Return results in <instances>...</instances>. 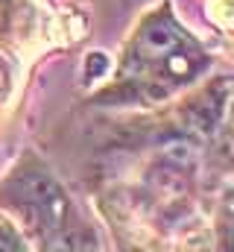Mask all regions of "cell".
Returning <instances> with one entry per match:
<instances>
[{
    "mask_svg": "<svg viewBox=\"0 0 234 252\" xmlns=\"http://www.w3.org/2000/svg\"><path fill=\"white\" fill-rule=\"evenodd\" d=\"M12 199H18L44 229L61 232L70 217V202L56 179L44 170H21L12 179Z\"/></svg>",
    "mask_w": 234,
    "mask_h": 252,
    "instance_id": "cell-1",
    "label": "cell"
},
{
    "mask_svg": "<svg viewBox=\"0 0 234 252\" xmlns=\"http://www.w3.org/2000/svg\"><path fill=\"white\" fill-rule=\"evenodd\" d=\"M181 47V32L176 30L170 21H155V24H146L141 38H138V56L146 59V62H158V59H167L173 50Z\"/></svg>",
    "mask_w": 234,
    "mask_h": 252,
    "instance_id": "cell-2",
    "label": "cell"
},
{
    "mask_svg": "<svg viewBox=\"0 0 234 252\" xmlns=\"http://www.w3.org/2000/svg\"><path fill=\"white\" fill-rule=\"evenodd\" d=\"M161 158H164V164H170L176 170L187 173V170H193V167L199 164L202 150H199V144H196L193 138L173 135V138H164V141H161Z\"/></svg>",
    "mask_w": 234,
    "mask_h": 252,
    "instance_id": "cell-3",
    "label": "cell"
},
{
    "mask_svg": "<svg viewBox=\"0 0 234 252\" xmlns=\"http://www.w3.org/2000/svg\"><path fill=\"white\" fill-rule=\"evenodd\" d=\"M50 250H64V252H82V250H97V241L88 229H70V232H61L50 241Z\"/></svg>",
    "mask_w": 234,
    "mask_h": 252,
    "instance_id": "cell-4",
    "label": "cell"
},
{
    "mask_svg": "<svg viewBox=\"0 0 234 252\" xmlns=\"http://www.w3.org/2000/svg\"><path fill=\"white\" fill-rule=\"evenodd\" d=\"M199 67V59H196V53H190V50H173L170 56H167V73L176 76V79H187V76H193V70Z\"/></svg>",
    "mask_w": 234,
    "mask_h": 252,
    "instance_id": "cell-5",
    "label": "cell"
},
{
    "mask_svg": "<svg viewBox=\"0 0 234 252\" xmlns=\"http://www.w3.org/2000/svg\"><path fill=\"white\" fill-rule=\"evenodd\" d=\"M106 67H109L106 53H91V56H88V70H85V76H88V79H97V76L106 73Z\"/></svg>",
    "mask_w": 234,
    "mask_h": 252,
    "instance_id": "cell-6",
    "label": "cell"
},
{
    "mask_svg": "<svg viewBox=\"0 0 234 252\" xmlns=\"http://www.w3.org/2000/svg\"><path fill=\"white\" fill-rule=\"evenodd\" d=\"M15 250H18L15 235H12L9 229H3V226H0V252H15Z\"/></svg>",
    "mask_w": 234,
    "mask_h": 252,
    "instance_id": "cell-7",
    "label": "cell"
},
{
    "mask_svg": "<svg viewBox=\"0 0 234 252\" xmlns=\"http://www.w3.org/2000/svg\"><path fill=\"white\" fill-rule=\"evenodd\" d=\"M3 91H6V73H3V67H0V97H3Z\"/></svg>",
    "mask_w": 234,
    "mask_h": 252,
    "instance_id": "cell-8",
    "label": "cell"
},
{
    "mask_svg": "<svg viewBox=\"0 0 234 252\" xmlns=\"http://www.w3.org/2000/svg\"><path fill=\"white\" fill-rule=\"evenodd\" d=\"M232 247H234V229H232Z\"/></svg>",
    "mask_w": 234,
    "mask_h": 252,
    "instance_id": "cell-9",
    "label": "cell"
}]
</instances>
